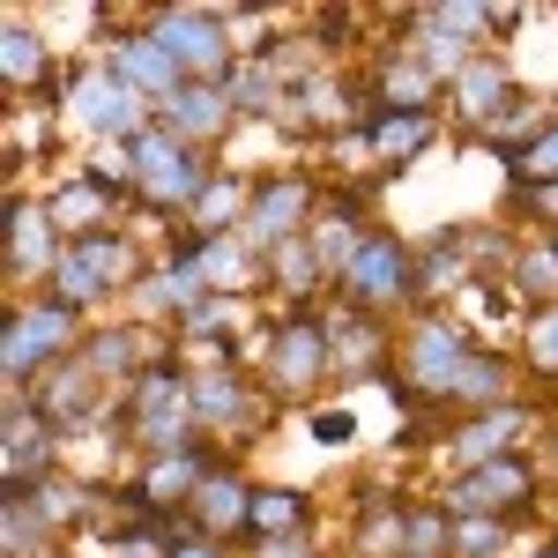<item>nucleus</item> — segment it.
<instances>
[{
    "instance_id": "obj_13",
    "label": "nucleus",
    "mask_w": 558,
    "mask_h": 558,
    "mask_svg": "<svg viewBox=\"0 0 558 558\" xmlns=\"http://www.w3.org/2000/svg\"><path fill=\"white\" fill-rule=\"evenodd\" d=\"M529 432H536V410L514 395V402H499V410L454 417V425H447V439H439V462H447V476H470V470H484V462L521 454V447H529Z\"/></svg>"
},
{
    "instance_id": "obj_38",
    "label": "nucleus",
    "mask_w": 558,
    "mask_h": 558,
    "mask_svg": "<svg viewBox=\"0 0 558 558\" xmlns=\"http://www.w3.org/2000/svg\"><path fill=\"white\" fill-rule=\"evenodd\" d=\"M254 558H313V536H254Z\"/></svg>"
},
{
    "instance_id": "obj_17",
    "label": "nucleus",
    "mask_w": 558,
    "mask_h": 558,
    "mask_svg": "<svg viewBox=\"0 0 558 558\" xmlns=\"http://www.w3.org/2000/svg\"><path fill=\"white\" fill-rule=\"evenodd\" d=\"M328 373L336 380H387L395 373V343L373 313H357V305L328 313Z\"/></svg>"
},
{
    "instance_id": "obj_19",
    "label": "nucleus",
    "mask_w": 558,
    "mask_h": 558,
    "mask_svg": "<svg viewBox=\"0 0 558 558\" xmlns=\"http://www.w3.org/2000/svg\"><path fill=\"white\" fill-rule=\"evenodd\" d=\"M514 373H521V357L514 350H499V343H476L470 350V365H462V380L447 387V417H476V410H499V402H514Z\"/></svg>"
},
{
    "instance_id": "obj_18",
    "label": "nucleus",
    "mask_w": 558,
    "mask_h": 558,
    "mask_svg": "<svg viewBox=\"0 0 558 558\" xmlns=\"http://www.w3.org/2000/svg\"><path fill=\"white\" fill-rule=\"evenodd\" d=\"M514 97L521 89H514V60H507V52H476L470 68L447 83V105H454V120H462L470 134H484Z\"/></svg>"
},
{
    "instance_id": "obj_4",
    "label": "nucleus",
    "mask_w": 558,
    "mask_h": 558,
    "mask_svg": "<svg viewBox=\"0 0 558 558\" xmlns=\"http://www.w3.org/2000/svg\"><path fill=\"white\" fill-rule=\"evenodd\" d=\"M83 350V313H68L60 299H15L8 305V350H0V365H8V395H23V387L52 373L60 357H75Z\"/></svg>"
},
{
    "instance_id": "obj_35",
    "label": "nucleus",
    "mask_w": 558,
    "mask_h": 558,
    "mask_svg": "<svg viewBox=\"0 0 558 558\" xmlns=\"http://www.w3.org/2000/svg\"><path fill=\"white\" fill-rule=\"evenodd\" d=\"M507 544H514V521H454L447 558H499Z\"/></svg>"
},
{
    "instance_id": "obj_2",
    "label": "nucleus",
    "mask_w": 558,
    "mask_h": 558,
    "mask_svg": "<svg viewBox=\"0 0 558 558\" xmlns=\"http://www.w3.org/2000/svg\"><path fill=\"white\" fill-rule=\"evenodd\" d=\"M209 149H194V142H179L172 128H149V134H134V202L128 209L142 216H194V202L209 194Z\"/></svg>"
},
{
    "instance_id": "obj_24",
    "label": "nucleus",
    "mask_w": 558,
    "mask_h": 558,
    "mask_svg": "<svg viewBox=\"0 0 558 558\" xmlns=\"http://www.w3.org/2000/svg\"><path fill=\"white\" fill-rule=\"evenodd\" d=\"M357 134H365V149L380 165H410V157H425L439 142V112H365Z\"/></svg>"
},
{
    "instance_id": "obj_16",
    "label": "nucleus",
    "mask_w": 558,
    "mask_h": 558,
    "mask_svg": "<svg viewBox=\"0 0 558 558\" xmlns=\"http://www.w3.org/2000/svg\"><path fill=\"white\" fill-rule=\"evenodd\" d=\"M105 68H112V75H120V83H128L134 97H149V105H165V97H179V89H186V68H179L172 52L157 45L149 15H142V23H128V31L112 38Z\"/></svg>"
},
{
    "instance_id": "obj_28",
    "label": "nucleus",
    "mask_w": 558,
    "mask_h": 558,
    "mask_svg": "<svg viewBox=\"0 0 558 558\" xmlns=\"http://www.w3.org/2000/svg\"><path fill=\"white\" fill-rule=\"evenodd\" d=\"M260 268H268V260H260L254 246L239 239V231H231V239H202V276H209L216 299H239V291H254Z\"/></svg>"
},
{
    "instance_id": "obj_9",
    "label": "nucleus",
    "mask_w": 558,
    "mask_h": 558,
    "mask_svg": "<svg viewBox=\"0 0 558 558\" xmlns=\"http://www.w3.org/2000/svg\"><path fill=\"white\" fill-rule=\"evenodd\" d=\"M313 216H320V179L313 172H260L254 179V209H246V223H239V239L268 260L276 246L305 239Z\"/></svg>"
},
{
    "instance_id": "obj_29",
    "label": "nucleus",
    "mask_w": 558,
    "mask_h": 558,
    "mask_svg": "<svg viewBox=\"0 0 558 558\" xmlns=\"http://www.w3.org/2000/svg\"><path fill=\"white\" fill-rule=\"evenodd\" d=\"M246 536H313V499L283 484H254V521Z\"/></svg>"
},
{
    "instance_id": "obj_21",
    "label": "nucleus",
    "mask_w": 558,
    "mask_h": 558,
    "mask_svg": "<svg viewBox=\"0 0 558 558\" xmlns=\"http://www.w3.org/2000/svg\"><path fill=\"white\" fill-rule=\"evenodd\" d=\"M83 357H89L97 380H120V387H134L149 365H165V357H157V328H142V320H120V328L83 336Z\"/></svg>"
},
{
    "instance_id": "obj_39",
    "label": "nucleus",
    "mask_w": 558,
    "mask_h": 558,
    "mask_svg": "<svg viewBox=\"0 0 558 558\" xmlns=\"http://www.w3.org/2000/svg\"><path fill=\"white\" fill-rule=\"evenodd\" d=\"M529 23V8H492V38H507V31H521Z\"/></svg>"
},
{
    "instance_id": "obj_30",
    "label": "nucleus",
    "mask_w": 558,
    "mask_h": 558,
    "mask_svg": "<svg viewBox=\"0 0 558 558\" xmlns=\"http://www.w3.org/2000/svg\"><path fill=\"white\" fill-rule=\"evenodd\" d=\"M551 120H558L551 97H529V89H521V97H514V105H507V112H499V120H492L484 134H476V142H484V149H499V157H514L521 142H536V134L551 128Z\"/></svg>"
},
{
    "instance_id": "obj_36",
    "label": "nucleus",
    "mask_w": 558,
    "mask_h": 558,
    "mask_svg": "<svg viewBox=\"0 0 558 558\" xmlns=\"http://www.w3.org/2000/svg\"><path fill=\"white\" fill-rule=\"evenodd\" d=\"M231 320H239V299H216L209 291V299L179 320V336H186V343H216V336H231Z\"/></svg>"
},
{
    "instance_id": "obj_32",
    "label": "nucleus",
    "mask_w": 558,
    "mask_h": 558,
    "mask_svg": "<svg viewBox=\"0 0 558 558\" xmlns=\"http://www.w3.org/2000/svg\"><path fill=\"white\" fill-rule=\"evenodd\" d=\"M38 149H52V112H38V105H8V142H0V172L15 179Z\"/></svg>"
},
{
    "instance_id": "obj_3",
    "label": "nucleus",
    "mask_w": 558,
    "mask_h": 558,
    "mask_svg": "<svg viewBox=\"0 0 558 558\" xmlns=\"http://www.w3.org/2000/svg\"><path fill=\"white\" fill-rule=\"evenodd\" d=\"M476 343H484V336H470L462 320H447L439 305H417V313H410V328H402V343H395V357H402V373H395V380L417 395V410H439V402H447V387L462 380V365H470Z\"/></svg>"
},
{
    "instance_id": "obj_37",
    "label": "nucleus",
    "mask_w": 558,
    "mask_h": 558,
    "mask_svg": "<svg viewBox=\"0 0 558 558\" xmlns=\"http://www.w3.org/2000/svg\"><path fill=\"white\" fill-rule=\"evenodd\" d=\"M305 425H313L320 447H350V439H357V417H350V410H313Z\"/></svg>"
},
{
    "instance_id": "obj_15",
    "label": "nucleus",
    "mask_w": 558,
    "mask_h": 558,
    "mask_svg": "<svg viewBox=\"0 0 558 558\" xmlns=\"http://www.w3.org/2000/svg\"><path fill=\"white\" fill-rule=\"evenodd\" d=\"M60 470V432L31 395H8V432H0V484L8 492H38Z\"/></svg>"
},
{
    "instance_id": "obj_40",
    "label": "nucleus",
    "mask_w": 558,
    "mask_h": 558,
    "mask_svg": "<svg viewBox=\"0 0 558 558\" xmlns=\"http://www.w3.org/2000/svg\"><path fill=\"white\" fill-rule=\"evenodd\" d=\"M529 558H558V536H551V544H536V551H529Z\"/></svg>"
},
{
    "instance_id": "obj_10",
    "label": "nucleus",
    "mask_w": 558,
    "mask_h": 558,
    "mask_svg": "<svg viewBox=\"0 0 558 558\" xmlns=\"http://www.w3.org/2000/svg\"><path fill=\"white\" fill-rule=\"evenodd\" d=\"M68 128H83L89 142H134V134L157 128V105L134 97L112 68H75V89H68Z\"/></svg>"
},
{
    "instance_id": "obj_6",
    "label": "nucleus",
    "mask_w": 558,
    "mask_h": 558,
    "mask_svg": "<svg viewBox=\"0 0 558 558\" xmlns=\"http://www.w3.org/2000/svg\"><path fill=\"white\" fill-rule=\"evenodd\" d=\"M336 291H343V305L373 313V320H387L395 305H417V246L402 231H373L357 246V260L336 276Z\"/></svg>"
},
{
    "instance_id": "obj_25",
    "label": "nucleus",
    "mask_w": 558,
    "mask_h": 558,
    "mask_svg": "<svg viewBox=\"0 0 558 558\" xmlns=\"http://www.w3.org/2000/svg\"><path fill=\"white\" fill-rule=\"evenodd\" d=\"M268 283H276L283 313H313V299H320V291H336V283H328V268H320V254H313V239L276 246V254H268Z\"/></svg>"
},
{
    "instance_id": "obj_41",
    "label": "nucleus",
    "mask_w": 558,
    "mask_h": 558,
    "mask_svg": "<svg viewBox=\"0 0 558 558\" xmlns=\"http://www.w3.org/2000/svg\"><path fill=\"white\" fill-rule=\"evenodd\" d=\"M52 558H60V551H52Z\"/></svg>"
},
{
    "instance_id": "obj_34",
    "label": "nucleus",
    "mask_w": 558,
    "mask_h": 558,
    "mask_svg": "<svg viewBox=\"0 0 558 558\" xmlns=\"http://www.w3.org/2000/svg\"><path fill=\"white\" fill-rule=\"evenodd\" d=\"M447 536H454V514H447V507H410V514H402V551L447 558Z\"/></svg>"
},
{
    "instance_id": "obj_27",
    "label": "nucleus",
    "mask_w": 558,
    "mask_h": 558,
    "mask_svg": "<svg viewBox=\"0 0 558 558\" xmlns=\"http://www.w3.org/2000/svg\"><path fill=\"white\" fill-rule=\"evenodd\" d=\"M507 291H514L529 313H536V305H558V231H536V239L514 246V260H507Z\"/></svg>"
},
{
    "instance_id": "obj_20",
    "label": "nucleus",
    "mask_w": 558,
    "mask_h": 558,
    "mask_svg": "<svg viewBox=\"0 0 558 558\" xmlns=\"http://www.w3.org/2000/svg\"><path fill=\"white\" fill-rule=\"evenodd\" d=\"M157 128H172L179 142H194V149H209V142H223V134L239 128L231 89H223V83H186L179 97H165V105H157Z\"/></svg>"
},
{
    "instance_id": "obj_12",
    "label": "nucleus",
    "mask_w": 558,
    "mask_h": 558,
    "mask_svg": "<svg viewBox=\"0 0 558 558\" xmlns=\"http://www.w3.org/2000/svg\"><path fill=\"white\" fill-rule=\"evenodd\" d=\"M328 380V320L320 313H283L260 336V387L268 395H313Z\"/></svg>"
},
{
    "instance_id": "obj_22",
    "label": "nucleus",
    "mask_w": 558,
    "mask_h": 558,
    "mask_svg": "<svg viewBox=\"0 0 558 558\" xmlns=\"http://www.w3.org/2000/svg\"><path fill=\"white\" fill-rule=\"evenodd\" d=\"M186 514H194V529L216 536V544H223V536H246V521H254V484L231 470V462H216L209 484L194 492V507H186Z\"/></svg>"
},
{
    "instance_id": "obj_5",
    "label": "nucleus",
    "mask_w": 558,
    "mask_h": 558,
    "mask_svg": "<svg viewBox=\"0 0 558 558\" xmlns=\"http://www.w3.org/2000/svg\"><path fill=\"white\" fill-rule=\"evenodd\" d=\"M120 432H128L142 454H172L186 439H202V432H194V373L149 365V373L128 387V402H120Z\"/></svg>"
},
{
    "instance_id": "obj_1",
    "label": "nucleus",
    "mask_w": 558,
    "mask_h": 558,
    "mask_svg": "<svg viewBox=\"0 0 558 558\" xmlns=\"http://www.w3.org/2000/svg\"><path fill=\"white\" fill-rule=\"evenodd\" d=\"M142 246H134L128 223H112V231H89V239H68V254L52 268V283H45V299H60L68 313H89L97 299H128L134 283H142Z\"/></svg>"
},
{
    "instance_id": "obj_8",
    "label": "nucleus",
    "mask_w": 558,
    "mask_h": 558,
    "mask_svg": "<svg viewBox=\"0 0 558 558\" xmlns=\"http://www.w3.org/2000/svg\"><path fill=\"white\" fill-rule=\"evenodd\" d=\"M268 410H276V395L246 373V365H223V357H209L202 373H194V432L202 439H246V432L268 425Z\"/></svg>"
},
{
    "instance_id": "obj_7",
    "label": "nucleus",
    "mask_w": 558,
    "mask_h": 558,
    "mask_svg": "<svg viewBox=\"0 0 558 558\" xmlns=\"http://www.w3.org/2000/svg\"><path fill=\"white\" fill-rule=\"evenodd\" d=\"M149 31L186 68V83H231V68H239L231 8H149Z\"/></svg>"
},
{
    "instance_id": "obj_14",
    "label": "nucleus",
    "mask_w": 558,
    "mask_h": 558,
    "mask_svg": "<svg viewBox=\"0 0 558 558\" xmlns=\"http://www.w3.org/2000/svg\"><path fill=\"white\" fill-rule=\"evenodd\" d=\"M60 254H68V239H60V223L45 216V194H8V246H0L8 291L23 299L31 283H52Z\"/></svg>"
},
{
    "instance_id": "obj_11",
    "label": "nucleus",
    "mask_w": 558,
    "mask_h": 558,
    "mask_svg": "<svg viewBox=\"0 0 558 558\" xmlns=\"http://www.w3.org/2000/svg\"><path fill=\"white\" fill-rule=\"evenodd\" d=\"M536 454H507V462H484L470 476H447L439 507L454 521H521V507L536 499Z\"/></svg>"
},
{
    "instance_id": "obj_31",
    "label": "nucleus",
    "mask_w": 558,
    "mask_h": 558,
    "mask_svg": "<svg viewBox=\"0 0 558 558\" xmlns=\"http://www.w3.org/2000/svg\"><path fill=\"white\" fill-rule=\"evenodd\" d=\"M521 373L529 380L558 387V305H536V313H521Z\"/></svg>"
},
{
    "instance_id": "obj_26",
    "label": "nucleus",
    "mask_w": 558,
    "mask_h": 558,
    "mask_svg": "<svg viewBox=\"0 0 558 558\" xmlns=\"http://www.w3.org/2000/svg\"><path fill=\"white\" fill-rule=\"evenodd\" d=\"M246 209H254V172H216L209 194L186 216V231H194V239H231V231L246 223Z\"/></svg>"
},
{
    "instance_id": "obj_23",
    "label": "nucleus",
    "mask_w": 558,
    "mask_h": 558,
    "mask_svg": "<svg viewBox=\"0 0 558 558\" xmlns=\"http://www.w3.org/2000/svg\"><path fill=\"white\" fill-rule=\"evenodd\" d=\"M128 209V202H112L105 186H89L83 172L60 179V186H45V216L60 223V239H89V231H112V216Z\"/></svg>"
},
{
    "instance_id": "obj_33",
    "label": "nucleus",
    "mask_w": 558,
    "mask_h": 558,
    "mask_svg": "<svg viewBox=\"0 0 558 558\" xmlns=\"http://www.w3.org/2000/svg\"><path fill=\"white\" fill-rule=\"evenodd\" d=\"M507 179H514V194H551L558 186V120L507 157Z\"/></svg>"
}]
</instances>
